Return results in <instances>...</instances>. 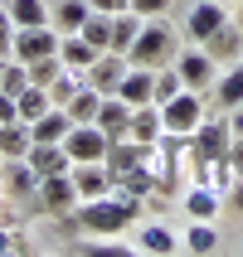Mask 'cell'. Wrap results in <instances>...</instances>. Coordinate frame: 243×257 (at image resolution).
I'll return each mask as SVG.
<instances>
[{
    "instance_id": "cell-1",
    "label": "cell",
    "mask_w": 243,
    "mask_h": 257,
    "mask_svg": "<svg viewBox=\"0 0 243 257\" xmlns=\"http://www.w3.org/2000/svg\"><path fill=\"white\" fill-rule=\"evenodd\" d=\"M136 218H141V199L127 194V189H107V194H98V199H83V204H78V228L93 233V238L127 233Z\"/></svg>"
},
{
    "instance_id": "cell-2",
    "label": "cell",
    "mask_w": 243,
    "mask_h": 257,
    "mask_svg": "<svg viewBox=\"0 0 243 257\" xmlns=\"http://www.w3.org/2000/svg\"><path fill=\"white\" fill-rule=\"evenodd\" d=\"M175 54H180V39H175V29L160 15V20H146L141 25L136 44L127 49V63H136V68H171Z\"/></svg>"
},
{
    "instance_id": "cell-3",
    "label": "cell",
    "mask_w": 243,
    "mask_h": 257,
    "mask_svg": "<svg viewBox=\"0 0 243 257\" xmlns=\"http://www.w3.org/2000/svg\"><path fill=\"white\" fill-rule=\"evenodd\" d=\"M204 116H209V97H204V92H195V87H180L171 102H160V121H166V131H171V136H190Z\"/></svg>"
},
{
    "instance_id": "cell-4",
    "label": "cell",
    "mask_w": 243,
    "mask_h": 257,
    "mask_svg": "<svg viewBox=\"0 0 243 257\" xmlns=\"http://www.w3.org/2000/svg\"><path fill=\"white\" fill-rule=\"evenodd\" d=\"M233 146L229 116H204L200 126L190 131V165H209V160H224Z\"/></svg>"
},
{
    "instance_id": "cell-5",
    "label": "cell",
    "mask_w": 243,
    "mask_h": 257,
    "mask_svg": "<svg viewBox=\"0 0 243 257\" xmlns=\"http://www.w3.org/2000/svg\"><path fill=\"white\" fill-rule=\"evenodd\" d=\"M78 189H73V175H44L39 180V189H34V209L39 214H49V218H68V214H78Z\"/></svg>"
},
{
    "instance_id": "cell-6",
    "label": "cell",
    "mask_w": 243,
    "mask_h": 257,
    "mask_svg": "<svg viewBox=\"0 0 243 257\" xmlns=\"http://www.w3.org/2000/svg\"><path fill=\"white\" fill-rule=\"evenodd\" d=\"M171 68L180 73V83L195 87V92H209V87H214V78H219V63L204 54V44H185V49L175 54Z\"/></svg>"
},
{
    "instance_id": "cell-7",
    "label": "cell",
    "mask_w": 243,
    "mask_h": 257,
    "mask_svg": "<svg viewBox=\"0 0 243 257\" xmlns=\"http://www.w3.org/2000/svg\"><path fill=\"white\" fill-rule=\"evenodd\" d=\"M58 34L54 25H25V29H15V49H10V58H20V63H34V58H49V54H58Z\"/></svg>"
},
{
    "instance_id": "cell-8",
    "label": "cell",
    "mask_w": 243,
    "mask_h": 257,
    "mask_svg": "<svg viewBox=\"0 0 243 257\" xmlns=\"http://www.w3.org/2000/svg\"><path fill=\"white\" fill-rule=\"evenodd\" d=\"M107 146H112V136H107L98 121H73V131L63 136V151H68L73 160H102Z\"/></svg>"
},
{
    "instance_id": "cell-9",
    "label": "cell",
    "mask_w": 243,
    "mask_h": 257,
    "mask_svg": "<svg viewBox=\"0 0 243 257\" xmlns=\"http://www.w3.org/2000/svg\"><path fill=\"white\" fill-rule=\"evenodd\" d=\"M224 25H229V10H224V0H200V5L185 15V39H190V44H204L209 34H219Z\"/></svg>"
},
{
    "instance_id": "cell-10",
    "label": "cell",
    "mask_w": 243,
    "mask_h": 257,
    "mask_svg": "<svg viewBox=\"0 0 243 257\" xmlns=\"http://www.w3.org/2000/svg\"><path fill=\"white\" fill-rule=\"evenodd\" d=\"M34 189H39V175H34V165H29L25 156L20 160H0V194L5 199H34Z\"/></svg>"
},
{
    "instance_id": "cell-11",
    "label": "cell",
    "mask_w": 243,
    "mask_h": 257,
    "mask_svg": "<svg viewBox=\"0 0 243 257\" xmlns=\"http://www.w3.org/2000/svg\"><path fill=\"white\" fill-rule=\"evenodd\" d=\"M127 68H131V63H127V54H117V49H102V54H98V63L83 73V83H93L102 97H107V92H117V87H122Z\"/></svg>"
},
{
    "instance_id": "cell-12",
    "label": "cell",
    "mask_w": 243,
    "mask_h": 257,
    "mask_svg": "<svg viewBox=\"0 0 243 257\" xmlns=\"http://www.w3.org/2000/svg\"><path fill=\"white\" fill-rule=\"evenodd\" d=\"M136 247L151 252V257H171V252H180V233H175L166 218H151V223L136 228Z\"/></svg>"
},
{
    "instance_id": "cell-13",
    "label": "cell",
    "mask_w": 243,
    "mask_h": 257,
    "mask_svg": "<svg viewBox=\"0 0 243 257\" xmlns=\"http://www.w3.org/2000/svg\"><path fill=\"white\" fill-rule=\"evenodd\" d=\"M73 189H78V199H98V194H107L112 189V175H107V165L102 160H73Z\"/></svg>"
},
{
    "instance_id": "cell-14",
    "label": "cell",
    "mask_w": 243,
    "mask_h": 257,
    "mask_svg": "<svg viewBox=\"0 0 243 257\" xmlns=\"http://www.w3.org/2000/svg\"><path fill=\"white\" fill-rule=\"evenodd\" d=\"M209 102H214L219 112H233V107L243 102V58H238V63H224V68H219L214 87H209Z\"/></svg>"
},
{
    "instance_id": "cell-15",
    "label": "cell",
    "mask_w": 243,
    "mask_h": 257,
    "mask_svg": "<svg viewBox=\"0 0 243 257\" xmlns=\"http://www.w3.org/2000/svg\"><path fill=\"white\" fill-rule=\"evenodd\" d=\"M25 160L34 165V175H39V180H44V175H68V170H73V156L63 151V141H54V146H49V141H34Z\"/></svg>"
},
{
    "instance_id": "cell-16",
    "label": "cell",
    "mask_w": 243,
    "mask_h": 257,
    "mask_svg": "<svg viewBox=\"0 0 243 257\" xmlns=\"http://www.w3.org/2000/svg\"><path fill=\"white\" fill-rule=\"evenodd\" d=\"M127 136L136 146H156L166 136V121H160V107L146 102V107H131V121H127Z\"/></svg>"
},
{
    "instance_id": "cell-17",
    "label": "cell",
    "mask_w": 243,
    "mask_h": 257,
    "mask_svg": "<svg viewBox=\"0 0 243 257\" xmlns=\"http://www.w3.org/2000/svg\"><path fill=\"white\" fill-rule=\"evenodd\" d=\"M98 54L102 49L93 39H83V34H63V39H58V58H63L68 73H88L93 63H98Z\"/></svg>"
},
{
    "instance_id": "cell-18",
    "label": "cell",
    "mask_w": 243,
    "mask_h": 257,
    "mask_svg": "<svg viewBox=\"0 0 243 257\" xmlns=\"http://www.w3.org/2000/svg\"><path fill=\"white\" fill-rule=\"evenodd\" d=\"M204 54L214 58L219 68H224V63H238V58H243V29L229 20L219 34H209V39H204Z\"/></svg>"
},
{
    "instance_id": "cell-19",
    "label": "cell",
    "mask_w": 243,
    "mask_h": 257,
    "mask_svg": "<svg viewBox=\"0 0 243 257\" xmlns=\"http://www.w3.org/2000/svg\"><path fill=\"white\" fill-rule=\"evenodd\" d=\"M117 97H127L131 107H146V102H156V68H136L131 63L122 87H117Z\"/></svg>"
},
{
    "instance_id": "cell-20",
    "label": "cell",
    "mask_w": 243,
    "mask_h": 257,
    "mask_svg": "<svg viewBox=\"0 0 243 257\" xmlns=\"http://www.w3.org/2000/svg\"><path fill=\"white\" fill-rule=\"evenodd\" d=\"M93 121H98V126L107 131L112 141H122V136H127V121H131V102H127V97H117V92H107Z\"/></svg>"
},
{
    "instance_id": "cell-21",
    "label": "cell",
    "mask_w": 243,
    "mask_h": 257,
    "mask_svg": "<svg viewBox=\"0 0 243 257\" xmlns=\"http://www.w3.org/2000/svg\"><path fill=\"white\" fill-rule=\"evenodd\" d=\"M180 252H219V228H214V218H190L185 233H180Z\"/></svg>"
},
{
    "instance_id": "cell-22",
    "label": "cell",
    "mask_w": 243,
    "mask_h": 257,
    "mask_svg": "<svg viewBox=\"0 0 243 257\" xmlns=\"http://www.w3.org/2000/svg\"><path fill=\"white\" fill-rule=\"evenodd\" d=\"M185 214L190 218H219V214H224V194H219L214 185L195 180V185L185 189Z\"/></svg>"
},
{
    "instance_id": "cell-23",
    "label": "cell",
    "mask_w": 243,
    "mask_h": 257,
    "mask_svg": "<svg viewBox=\"0 0 243 257\" xmlns=\"http://www.w3.org/2000/svg\"><path fill=\"white\" fill-rule=\"evenodd\" d=\"M88 10H93L88 0H49V25H54L58 34H78Z\"/></svg>"
},
{
    "instance_id": "cell-24",
    "label": "cell",
    "mask_w": 243,
    "mask_h": 257,
    "mask_svg": "<svg viewBox=\"0 0 243 257\" xmlns=\"http://www.w3.org/2000/svg\"><path fill=\"white\" fill-rule=\"evenodd\" d=\"M73 131V116L63 112V107H49V112L44 116H34V121H29V136H34V141H63V136H68Z\"/></svg>"
},
{
    "instance_id": "cell-25",
    "label": "cell",
    "mask_w": 243,
    "mask_h": 257,
    "mask_svg": "<svg viewBox=\"0 0 243 257\" xmlns=\"http://www.w3.org/2000/svg\"><path fill=\"white\" fill-rule=\"evenodd\" d=\"M29 146H34V136H29V121H5V126H0V156H5V160L29 156Z\"/></svg>"
},
{
    "instance_id": "cell-26",
    "label": "cell",
    "mask_w": 243,
    "mask_h": 257,
    "mask_svg": "<svg viewBox=\"0 0 243 257\" xmlns=\"http://www.w3.org/2000/svg\"><path fill=\"white\" fill-rule=\"evenodd\" d=\"M5 15L15 20V29L25 25H49V0H0Z\"/></svg>"
},
{
    "instance_id": "cell-27",
    "label": "cell",
    "mask_w": 243,
    "mask_h": 257,
    "mask_svg": "<svg viewBox=\"0 0 243 257\" xmlns=\"http://www.w3.org/2000/svg\"><path fill=\"white\" fill-rule=\"evenodd\" d=\"M141 25H146V20H141L136 10H122V15H112V49H117V54H127L131 44H136Z\"/></svg>"
},
{
    "instance_id": "cell-28",
    "label": "cell",
    "mask_w": 243,
    "mask_h": 257,
    "mask_svg": "<svg viewBox=\"0 0 243 257\" xmlns=\"http://www.w3.org/2000/svg\"><path fill=\"white\" fill-rule=\"evenodd\" d=\"M49 107H54V102H49V87H39V83H29L25 92L15 97V112H20V121H34V116H44Z\"/></svg>"
},
{
    "instance_id": "cell-29",
    "label": "cell",
    "mask_w": 243,
    "mask_h": 257,
    "mask_svg": "<svg viewBox=\"0 0 243 257\" xmlns=\"http://www.w3.org/2000/svg\"><path fill=\"white\" fill-rule=\"evenodd\" d=\"M98 107H102V92H98L93 83H83L78 92H73V102L63 107V112H68L73 121H93V116H98Z\"/></svg>"
},
{
    "instance_id": "cell-30",
    "label": "cell",
    "mask_w": 243,
    "mask_h": 257,
    "mask_svg": "<svg viewBox=\"0 0 243 257\" xmlns=\"http://www.w3.org/2000/svg\"><path fill=\"white\" fill-rule=\"evenodd\" d=\"M78 87H83V73H68V68H63L54 83H49V102H54V107H68Z\"/></svg>"
},
{
    "instance_id": "cell-31",
    "label": "cell",
    "mask_w": 243,
    "mask_h": 257,
    "mask_svg": "<svg viewBox=\"0 0 243 257\" xmlns=\"http://www.w3.org/2000/svg\"><path fill=\"white\" fill-rule=\"evenodd\" d=\"M25 68H29V83L49 87L58 73H63V58H58V54H49V58H34V63H25Z\"/></svg>"
},
{
    "instance_id": "cell-32",
    "label": "cell",
    "mask_w": 243,
    "mask_h": 257,
    "mask_svg": "<svg viewBox=\"0 0 243 257\" xmlns=\"http://www.w3.org/2000/svg\"><path fill=\"white\" fill-rule=\"evenodd\" d=\"M0 87H5L10 97H20V92L29 87V68L20 63V58H10V63H5V78H0Z\"/></svg>"
},
{
    "instance_id": "cell-33",
    "label": "cell",
    "mask_w": 243,
    "mask_h": 257,
    "mask_svg": "<svg viewBox=\"0 0 243 257\" xmlns=\"http://www.w3.org/2000/svg\"><path fill=\"white\" fill-rule=\"evenodd\" d=\"M180 87H185V83H180V73H175V68H156V107H160V102H171Z\"/></svg>"
},
{
    "instance_id": "cell-34",
    "label": "cell",
    "mask_w": 243,
    "mask_h": 257,
    "mask_svg": "<svg viewBox=\"0 0 243 257\" xmlns=\"http://www.w3.org/2000/svg\"><path fill=\"white\" fill-rule=\"evenodd\" d=\"M131 10L141 15V20H160V15L171 10V0H131Z\"/></svg>"
},
{
    "instance_id": "cell-35",
    "label": "cell",
    "mask_w": 243,
    "mask_h": 257,
    "mask_svg": "<svg viewBox=\"0 0 243 257\" xmlns=\"http://www.w3.org/2000/svg\"><path fill=\"white\" fill-rule=\"evenodd\" d=\"M10 49H15V20L5 15V5H0V58H10Z\"/></svg>"
},
{
    "instance_id": "cell-36",
    "label": "cell",
    "mask_w": 243,
    "mask_h": 257,
    "mask_svg": "<svg viewBox=\"0 0 243 257\" xmlns=\"http://www.w3.org/2000/svg\"><path fill=\"white\" fill-rule=\"evenodd\" d=\"M224 209H233V214H243V175L233 180L229 189H224Z\"/></svg>"
},
{
    "instance_id": "cell-37",
    "label": "cell",
    "mask_w": 243,
    "mask_h": 257,
    "mask_svg": "<svg viewBox=\"0 0 243 257\" xmlns=\"http://www.w3.org/2000/svg\"><path fill=\"white\" fill-rule=\"evenodd\" d=\"M93 10H102V15H122V10H131V0H88Z\"/></svg>"
},
{
    "instance_id": "cell-38",
    "label": "cell",
    "mask_w": 243,
    "mask_h": 257,
    "mask_svg": "<svg viewBox=\"0 0 243 257\" xmlns=\"http://www.w3.org/2000/svg\"><path fill=\"white\" fill-rule=\"evenodd\" d=\"M5 121H20V112H15V97L0 87V126H5Z\"/></svg>"
},
{
    "instance_id": "cell-39",
    "label": "cell",
    "mask_w": 243,
    "mask_h": 257,
    "mask_svg": "<svg viewBox=\"0 0 243 257\" xmlns=\"http://www.w3.org/2000/svg\"><path fill=\"white\" fill-rule=\"evenodd\" d=\"M15 247H20V243H15V233H10V223H0V257H10Z\"/></svg>"
},
{
    "instance_id": "cell-40",
    "label": "cell",
    "mask_w": 243,
    "mask_h": 257,
    "mask_svg": "<svg viewBox=\"0 0 243 257\" xmlns=\"http://www.w3.org/2000/svg\"><path fill=\"white\" fill-rule=\"evenodd\" d=\"M229 165L243 175V136H233V146H229Z\"/></svg>"
},
{
    "instance_id": "cell-41",
    "label": "cell",
    "mask_w": 243,
    "mask_h": 257,
    "mask_svg": "<svg viewBox=\"0 0 243 257\" xmlns=\"http://www.w3.org/2000/svg\"><path fill=\"white\" fill-rule=\"evenodd\" d=\"M224 116H229V131H233V136H243V102L233 107V112H224Z\"/></svg>"
},
{
    "instance_id": "cell-42",
    "label": "cell",
    "mask_w": 243,
    "mask_h": 257,
    "mask_svg": "<svg viewBox=\"0 0 243 257\" xmlns=\"http://www.w3.org/2000/svg\"><path fill=\"white\" fill-rule=\"evenodd\" d=\"M5 63H10V58H0V78H5Z\"/></svg>"
},
{
    "instance_id": "cell-43",
    "label": "cell",
    "mask_w": 243,
    "mask_h": 257,
    "mask_svg": "<svg viewBox=\"0 0 243 257\" xmlns=\"http://www.w3.org/2000/svg\"><path fill=\"white\" fill-rule=\"evenodd\" d=\"M233 25H238V29H243V10H238V20H233Z\"/></svg>"
},
{
    "instance_id": "cell-44",
    "label": "cell",
    "mask_w": 243,
    "mask_h": 257,
    "mask_svg": "<svg viewBox=\"0 0 243 257\" xmlns=\"http://www.w3.org/2000/svg\"><path fill=\"white\" fill-rule=\"evenodd\" d=\"M238 5H243V0H238Z\"/></svg>"
}]
</instances>
